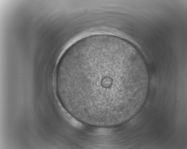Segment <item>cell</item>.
<instances>
[{"label": "cell", "instance_id": "1", "mask_svg": "<svg viewBox=\"0 0 187 149\" xmlns=\"http://www.w3.org/2000/svg\"><path fill=\"white\" fill-rule=\"evenodd\" d=\"M150 76L132 44L114 35L81 39L65 52L56 75L57 94L74 118L92 127H114L137 112L147 97Z\"/></svg>", "mask_w": 187, "mask_h": 149}]
</instances>
